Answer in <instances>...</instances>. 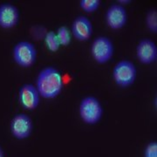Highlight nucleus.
<instances>
[{"instance_id": "obj_1", "label": "nucleus", "mask_w": 157, "mask_h": 157, "mask_svg": "<svg viewBox=\"0 0 157 157\" xmlns=\"http://www.w3.org/2000/svg\"><path fill=\"white\" fill-rule=\"evenodd\" d=\"M36 88L39 96L45 99L56 98L63 88L61 74L54 67L44 68L38 75Z\"/></svg>"}, {"instance_id": "obj_2", "label": "nucleus", "mask_w": 157, "mask_h": 157, "mask_svg": "<svg viewBox=\"0 0 157 157\" xmlns=\"http://www.w3.org/2000/svg\"><path fill=\"white\" fill-rule=\"evenodd\" d=\"M103 109L100 101L94 97H86L79 105V115L85 123L94 125L100 121Z\"/></svg>"}, {"instance_id": "obj_3", "label": "nucleus", "mask_w": 157, "mask_h": 157, "mask_svg": "<svg viewBox=\"0 0 157 157\" xmlns=\"http://www.w3.org/2000/svg\"><path fill=\"white\" fill-rule=\"evenodd\" d=\"M13 59L18 66L27 68L32 67L37 59V51L28 41L18 42L13 48Z\"/></svg>"}, {"instance_id": "obj_4", "label": "nucleus", "mask_w": 157, "mask_h": 157, "mask_svg": "<svg viewBox=\"0 0 157 157\" xmlns=\"http://www.w3.org/2000/svg\"><path fill=\"white\" fill-rule=\"evenodd\" d=\"M113 77L115 83L121 87L131 86L135 82L136 78V68L135 65L128 60L120 61L113 68Z\"/></svg>"}, {"instance_id": "obj_5", "label": "nucleus", "mask_w": 157, "mask_h": 157, "mask_svg": "<svg viewBox=\"0 0 157 157\" xmlns=\"http://www.w3.org/2000/svg\"><path fill=\"white\" fill-rule=\"evenodd\" d=\"M91 53L96 62L100 64L107 63L113 54L112 41L107 37H98L92 44Z\"/></svg>"}, {"instance_id": "obj_6", "label": "nucleus", "mask_w": 157, "mask_h": 157, "mask_svg": "<svg viewBox=\"0 0 157 157\" xmlns=\"http://www.w3.org/2000/svg\"><path fill=\"white\" fill-rule=\"evenodd\" d=\"M33 130L31 118L25 113H18L11 120V131L12 135L18 140L28 138Z\"/></svg>"}, {"instance_id": "obj_7", "label": "nucleus", "mask_w": 157, "mask_h": 157, "mask_svg": "<svg viewBox=\"0 0 157 157\" xmlns=\"http://www.w3.org/2000/svg\"><path fill=\"white\" fill-rule=\"evenodd\" d=\"M18 100L23 108L25 110H34L39 106V92L33 85H23L18 92Z\"/></svg>"}, {"instance_id": "obj_8", "label": "nucleus", "mask_w": 157, "mask_h": 157, "mask_svg": "<svg viewBox=\"0 0 157 157\" xmlns=\"http://www.w3.org/2000/svg\"><path fill=\"white\" fill-rule=\"evenodd\" d=\"M128 20L127 11L121 5H113L107 11L106 21L110 28L118 30L123 27Z\"/></svg>"}, {"instance_id": "obj_9", "label": "nucleus", "mask_w": 157, "mask_h": 157, "mask_svg": "<svg viewBox=\"0 0 157 157\" xmlns=\"http://www.w3.org/2000/svg\"><path fill=\"white\" fill-rule=\"evenodd\" d=\"M137 58L143 64H151L157 59V47L155 42L150 39L140 40L136 48Z\"/></svg>"}, {"instance_id": "obj_10", "label": "nucleus", "mask_w": 157, "mask_h": 157, "mask_svg": "<svg viewBox=\"0 0 157 157\" xmlns=\"http://www.w3.org/2000/svg\"><path fill=\"white\" fill-rule=\"evenodd\" d=\"M19 19V12L16 6L11 4L0 6V27L11 29L17 25Z\"/></svg>"}, {"instance_id": "obj_11", "label": "nucleus", "mask_w": 157, "mask_h": 157, "mask_svg": "<svg viewBox=\"0 0 157 157\" xmlns=\"http://www.w3.org/2000/svg\"><path fill=\"white\" fill-rule=\"evenodd\" d=\"M72 31L75 39L79 41H86L93 34V25L87 17L78 16L73 21Z\"/></svg>"}, {"instance_id": "obj_12", "label": "nucleus", "mask_w": 157, "mask_h": 157, "mask_svg": "<svg viewBox=\"0 0 157 157\" xmlns=\"http://www.w3.org/2000/svg\"><path fill=\"white\" fill-rule=\"evenodd\" d=\"M45 42L46 47L48 50H50L51 52H56L59 50L60 44L59 41L57 38L56 33L52 31L48 32L45 37Z\"/></svg>"}, {"instance_id": "obj_13", "label": "nucleus", "mask_w": 157, "mask_h": 157, "mask_svg": "<svg viewBox=\"0 0 157 157\" xmlns=\"http://www.w3.org/2000/svg\"><path fill=\"white\" fill-rule=\"evenodd\" d=\"M57 38L59 41L60 45H65L67 46L70 44L71 42V35L70 32L68 30L67 27L66 26H60L58 29V33H57Z\"/></svg>"}, {"instance_id": "obj_14", "label": "nucleus", "mask_w": 157, "mask_h": 157, "mask_svg": "<svg viewBox=\"0 0 157 157\" xmlns=\"http://www.w3.org/2000/svg\"><path fill=\"white\" fill-rule=\"evenodd\" d=\"M79 6L87 13H91L95 11L100 6L101 1L100 0H81L79 2Z\"/></svg>"}, {"instance_id": "obj_15", "label": "nucleus", "mask_w": 157, "mask_h": 157, "mask_svg": "<svg viewBox=\"0 0 157 157\" xmlns=\"http://www.w3.org/2000/svg\"><path fill=\"white\" fill-rule=\"evenodd\" d=\"M157 12L156 10H151L148 11L146 18V24L147 28L152 33H156L157 32Z\"/></svg>"}, {"instance_id": "obj_16", "label": "nucleus", "mask_w": 157, "mask_h": 157, "mask_svg": "<svg viewBox=\"0 0 157 157\" xmlns=\"http://www.w3.org/2000/svg\"><path fill=\"white\" fill-rule=\"evenodd\" d=\"M144 157H157V142L152 141L148 143L144 153Z\"/></svg>"}, {"instance_id": "obj_17", "label": "nucleus", "mask_w": 157, "mask_h": 157, "mask_svg": "<svg viewBox=\"0 0 157 157\" xmlns=\"http://www.w3.org/2000/svg\"><path fill=\"white\" fill-rule=\"evenodd\" d=\"M119 3H121V4H123V5H128L129 3H131V1L128 0V1H121V0H120L119 1Z\"/></svg>"}, {"instance_id": "obj_18", "label": "nucleus", "mask_w": 157, "mask_h": 157, "mask_svg": "<svg viewBox=\"0 0 157 157\" xmlns=\"http://www.w3.org/2000/svg\"><path fill=\"white\" fill-rule=\"evenodd\" d=\"M0 157H4V153H3V150L1 147H0Z\"/></svg>"}]
</instances>
